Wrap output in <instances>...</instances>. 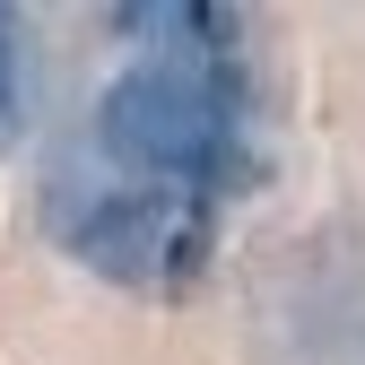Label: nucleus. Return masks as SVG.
Listing matches in <instances>:
<instances>
[{
	"mask_svg": "<svg viewBox=\"0 0 365 365\" xmlns=\"http://www.w3.org/2000/svg\"><path fill=\"white\" fill-rule=\"evenodd\" d=\"M235 87L217 78L209 53H165V61H140L105 87L96 105V140L122 174H148V182H182L200 192L235 165Z\"/></svg>",
	"mask_w": 365,
	"mask_h": 365,
	"instance_id": "f257e3e1",
	"label": "nucleus"
},
{
	"mask_svg": "<svg viewBox=\"0 0 365 365\" xmlns=\"http://www.w3.org/2000/svg\"><path fill=\"white\" fill-rule=\"evenodd\" d=\"M53 226L61 244L105 269L122 287H174L200 261L209 217L200 192L182 182H148V174H87V182H53Z\"/></svg>",
	"mask_w": 365,
	"mask_h": 365,
	"instance_id": "f03ea898",
	"label": "nucleus"
},
{
	"mask_svg": "<svg viewBox=\"0 0 365 365\" xmlns=\"http://www.w3.org/2000/svg\"><path fill=\"white\" fill-rule=\"evenodd\" d=\"M113 26L157 35V43H174V53H217L235 18H226V9H200V0H148V9H113Z\"/></svg>",
	"mask_w": 365,
	"mask_h": 365,
	"instance_id": "7ed1b4c3",
	"label": "nucleus"
},
{
	"mask_svg": "<svg viewBox=\"0 0 365 365\" xmlns=\"http://www.w3.org/2000/svg\"><path fill=\"white\" fill-rule=\"evenodd\" d=\"M26 105H35V43L18 9H0V157L26 140Z\"/></svg>",
	"mask_w": 365,
	"mask_h": 365,
	"instance_id": "20e7f679",
	"label": "nucleus"
}]
</instances>
